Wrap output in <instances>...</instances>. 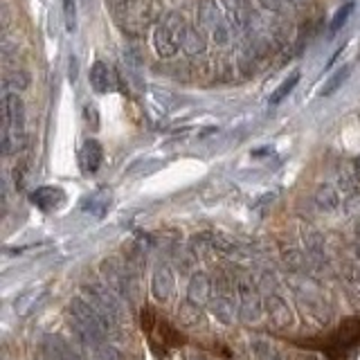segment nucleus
Wrapping results in <instances>:
<instances>
[{
	"label": "nucleus",
	"instance_id": "nucleus-1",
	"mask_svg": "<svg viewBox=\"0 0 360 360\" xmlns=\"http://www.w3.org/2000/svg\"><path fill=\"white\" fill-rule=\"evenodd\" d=\"M286 284H288L292 300H295V304L304 315H309V318L318 324H326L331 320V315H333L331 302L313 279H309L307 275H290Z\"/></svg>",
	"mask_w": 360,
	"mask_h": 360
},
{
	"label": "nucleus",
	"instance_id": "nucleus-2",
	"mask_svg": "<svg viewBox=\"0 0 360 360\" xmlns=\"http://www.w3.org/2000/svg\"><path fill=\"white\" fill-rule=\"evenodd\" d=\"M259 286L264 290V302H266V315L270 324L275 326V329H290L292 324H295V313H292V307L288 302V295L286 290L281 288L277 275L273 270H266L262 275V281H259Z\"/></svg>",
	"mask_w": 360,
	"mask_h": 360
},
{
	"label": "nucleus",
	"instance_id": "nucleus-3",
	"mask_svg": "<svg viewBox=\"0 0 360 360\" xmlns=\"http://www.w3.org/2000/svg\"><path fill=\"white\" fill-rule=\"evenodd\" d=\"M25 144V106L18 93H7L3 99V153L14 155Z\"/></svg>",
	"mask_w": 360,
	"mask_h": 360
},
{
	"label": "nucleus",
	"instance_id": "nucleus-4",
	"mask_svg": "<svg viewBox=\"0 0 360 360\" xmlns=\"http://www.w3.org/2000/svg\"><path fill=\"white\" fill-rule=\"evenodd\" d=\"M185 18L172 11V14H167L165 20L160 25L155 27V34H153V45H155V52L162 56V59H172V56L180 50V45H183V37H185Z\"/></svg>",
	"mask_w": 360,
	"mask_h": 360
},
{
	"label": "nucleus",
	"instance_id": "nucleus-5",
	"mask_svg": "<svg viewBox=\"0 0 360 360\" xmlns=\"http://www.w3.org/2000/svg\"><path fill=\"white\" fill-rule=\"evenodd\" d=\"M84 297L93 302L101 313L108 315V318L112 322H117L120 326L127 320L124 318V304H122L124 300L106 284V281H90V284H84Z\"/></svg>",
	"mask_w": 360,
	"mask_h": 360
},
{
	"label": "nucleus",
	"instance_id": "nucleus-6",
	"mask_svg": "<svg viewBox=\"0 0 360 360\" xmlns=\"http://www.w3.org/2000/svg\"><path fill=\"white\" fill-rule=\"evenodd\" d=\"M266 313L264 290L252 277H243L239 281V320L243 324H257Z\"/></svg>",
	"mask_w": 360,
	"mask_h": 360
},
{
	"label": "nucleus",
	"instance_id": "nucleus-7",
	"mask_svg": "<svg viewBox=\"0 0 360 360\" xmlns=\"http://www.w3.org/2000/svg\"><path fill=\"white\" fill-rule=\"evenodd\" d=\"M212 315L217 318V322L230 326L239 318V284L232 286L228 281H219L214 288V297L210 304Z\"/></svg>",
	"mask_w": 360,
	"mask_h": 360
},
{
	"label": "nucleus",
	"instance_id": "nucleus-8",
	"mask_svg": "<svg viewBox=\"0 0 360 360\" xmlns=\"http://www.w3.org/2000/svg\"><path fill=\"white\" fill-rule=\"evenodd\" d=\"M101 270V277H104L106 284L117 292L122 300H131L133 297V281L129 277V268L124 266L120 259L115 257H108L101 262L99 266Z\"/></svg>",
	"mask_w": 360,
	"mask_h": 360
},
{
	"label": "nucleus",
	"instance_id": "nucleus-9",
	"mask_svg": "<svg viewBox=\"0 0 360 360\" xmlns=\"http://www.w3.org/2000/svg\"><path fill=\"white\" fill-rule=\"evenodd\" d=\"M302 243H304V252H307L311 266L322 268V270L331 266V255H329V248H326L324 234L315 230L313 225H304L302 228Z\"/></svg>",
	"mask_w": 360,
	"mask_h": 360
},
{
	"label": "nucleus",
	"instance_id": "nucleus-10",
	"mask_svg": "<svg viewBox=\"0 0 360 360\" xmlns=\"http://www.w3.org/2000/svg\"><path fill=\"white\" fill-rule=\"evenodd\" d=\"M176 292V275L167 262H158L151 273V295L155 302L167 304Z\"/></svg>",
	"mask_w": 360,
	"mask_h": 360
},
{
	"label": "nucleus",
	"instance_id": "nucleus-11",
	"mask_svg": "<svg viewBox=\"0 0 360 360\" xmlns=\"http://www.w3.org/2000/svg\"><path fill=\"white\" fill-rule=\"evenodd\" d=\"M214 288H217V284H214L212 275L205 273V270H196V273H191V277L187 281V300H191L194 304H198V307L205 309L212 304Z\"/></svg>",
	"mask_w": 360,
	"mask_h": 360
},
{
	"label": "nucleus",
	"instance_id": "nucleus-12",
	"mask_svg": "<svg viewBox=\"0 0 360 360\" xmlns=\"http://www.w3.org/2000/svg\"><path fill=\"white\" fill-rule=\"evenodd\" d=\"M41 347H43L45 360H82V356L77 354V349L61 335H48Z\"/></svg>",
	"mask_w": 360,
	"mask_h": 360
},
{
	"label": "nucleus",
	"instance_id": "nucleus-13",
	"mask_svg": "<svg viewBox=\"0 0 360 360\" xmlns=\"http://www.w3.org/2000/svg\"><path fill=\"white\" fill-rule=\"evenodd\" d=\"M313 202H315V207H318L320 212H324V214H333V212L340 210V205H342L340 189H338L335 185L322 183L318 189H315Z\"/></svg>",
	"mask_w": 360,
	"mask_h": 360
},
{
	"label": "nucleus",
	"instance_id": "nucleus-14",
	"mask_svg": "<svg viewBox=\"0 0 360 360\" xmlns=\"http://www.w3.org/2000/svg\"><path fill=\"white\" fill-rule=\"evenodd\" d=\"M90 86H93L95 93L106 95L108 90L117 88V77L104 61H95L93 70H90Z\"/></svg>",
	"mask_w": 360,
	"mask_h": 360
},
{
	"label": "nucleus",
	"instance_id": "nucleus-15",
	"mask_svg": "<svg viewBox=\"0 0 360 360\" xmlns=\"http://www.w3.org/2000/svg\"><path fill=\"white\" fill-rule=\"evenodd\" d=\"M65 200L63 189L59 187H39L37 191H32V202L43 212H52Z\"/></svg>",
	"mask_w": 360,
	"mask_h": 360
},
{
	"label": "nucleus",
	"instance_id": "nucleus-16",
	"mask_svg": "<svg viewBox=\"0 0 360 360\" xmlns=\"http://www.w3.org/2000/svg\"><path fill=\"white\" fill-rule=\"evenodd\" d=\"M79 160H82V167H84L86 174H95L101 167V162H104V149H101V144L97 140H88L84 144Z\"/></svg>",
	"mask_w": 360,
	"mask_h": 360
},
{
	"label": "nucleus",
	"instance_id": "nucleus-17",
	"mask_svg": "<svg viewBox=\"0 0 360 360\" xmlns=\"http://www.w3.org/2000/svg\"><path fill=\"white\" fill-rule=\"evenodd\" d=\"M108 205H110V191H108V189H97V191H93L90 196L84 198L82 210L88 212L90 217L101 219V217L106 214Z\"/></svg>",
	"mask_w": 360,
	"mask_h": 360
},
{
	"label": "nucleus",
	"instance_id": "nucleus-18",
	"mask_svg": "<svg viewBox=\"0 0 360 360\" xmlns=\"http://www.w3.org/2000/svg\"><path fill=\"white\" fill-rule=\"evenodd\" d=\"M178 322L183 326H200L202 322H205V309L198 307V304H194L191 300H185L183 304L178 307Z\"/></svg>",
	"mask_w": 360,
	"mask_h": 360
},
{
	"label": "nucleus",
	"instance_id": "nucleus-19",
	"mask_svg": "<svg viewBox=\"0 0 360 360\" xmlns=\"http://www.w3.org/2000/svg\"><path fill=\"white\" fill-rule=\"evenodd\" d=\"M281 259H284V266L288 268L290 275H307L309 273V257L307 252L302 250H286L284 255H281Z\"/></svg>",
	"mask_w": 360,
	"mask_h": 360
},
{
	"label": "nucleus",
	"instance_id": "nucleus-20",
	"mask_svg": "<svg viewBox=\"0 0 360 360\" xmlns=\"http://www.w3.org/2000/svg\"><path fill=\"white\" fill-rule=\"evenodd\" d=\"M205 48H207V43H205V39H202V34L196 27H187L185 37H183V50L189 56H196V54L205 52Z\"/></svg>",
	"mask_w": 360,
	"mask_h": 360
},
{
	"label": "nucleus",
	"instance_id": "nucleus-21",
	"mask_svg": "<svg viewBox=\"0 0 360 360\" xmlns=\"http://www.w3.org/2000/svg\"><path fill=\"white\" fill-rule=\"evenodd\" d=\"M349 75H352V65L338 68V70L324 82V86H322V90H320V95H322V97H331L338 88H342V84L349 79Z\"/></svg>",
	"mask_w": 360,
	"mask_h": 360
},
{
	"label": "nucleus",
	"instance_id": "nucleus-22",
	"mask_svg": "<svg viewBox=\"0 0 360 360\" xmlns=\"http://www.w3.org/2000/svg\"><path fill=\"white\" fill-rule=\"evenodd\" d=\"M202 27L207 30H214V34L219 32V11H217V5H212L210 0H205V3L200 5V14H198Z\"/></svg>",
	"mask_w": 360,
	"mask_h": 360
},
{
	"label": "nucleus",
	"instance_id": "nucleus-23",
	"mask_svg": "<svg viewBox=\"0 0 360 360\" xmlns=\"http://www.w3.org/2000/svg\"><path fill=\"white\" fill-rule=\"evenodd\" d=\"M297 84H300V70H295L288 79H284V82H281V86L275 90L273 97H270V104H279V101H284L292 93V90H295Z\"/></svg>",
	"mask_w": 360,
	"mask_h": 360
},
{
	"label": "nucleus",
	"instance_id": "nucleus-24",
	"mask_svg": "<svg viewBox=\"0 0 360 360\" xmlns=\"http://www.w3.org/2000/svg\"><path fill=\"white\" fill-rule=\"evenodd\" d=\"M250 347H252L255 360H279L277 349L270 345L268 340H264V338H257V340H252Z\"/></svg>",
	"mask_w": 360,
	"mask_h": 360
},
{
	"label": "nucleus",
	"instance_id": "nucleus-25",
	"mask_svg": "<svg viewBox=\"0 0 360 360\" xmlns=\"http://www.w3.org/2000/svg\"><path fill=\"white\" fill-rule=\"evenodd\" d=\"M90 354L95 356V360H122V354H120V349L112 345L110 340L106 342H99L97 347L90 349Z\"/></svg>",
	"mask_w": 360,
	"mask_h": 360
},
{
	"label": "nucleus",
	"instance_id": "nucleus-26",
	"mask_svg": "<svg viewBox=\"0 0 360 360\" xmlns=\"http://www.w3.org/2000/svg\"><path fill=\"white\" fill-rule=\"evenodd\" d=\"M352 11H354V0H349V3H345L340 9L335 11V16L331 18V25H329V32L331 34H335L338 30H340L345 22H347V18L352 16Z\"/></svg>",
	"mask_w": 360,
	"mask_h": 360
},
{
	"label": "nucleus",
	"instance_id": "nucleus-27",
	"mask_svg": "<svg viewBox=\"0 0 360 360\" xmlns=\"http://www.w3.org/2000/svg\"><path fill=\"white\" fill-rule=\"evenodd\" d=\"M358 180H356V176H349V174H342L340 178H338V189H340V194L347 198V196H352V194H356L358 191Z\"/></svg>",
	"mask_w": 360,
	"mask_h": 360
},
{
	"label": "nucleus",
	"instance_id": "nucleus-28",
	"mask_svg": "<svg viewBox=\"0 0 360 360\" xmlns=\"http://www.w3.org/2000/svg\"><path fill=\"white\" fill-rule=\"evenodd\" d=\"M63 18H65V30L75 32L77 30V3L75 0H63Z\"/></svg>",
	"mask_w": 360,
	"mask_h": 360
},
{
	"label": "nucleus",
	"instance_id": "nucleus-29",
	"mask_svg": "<svg viewBox=\"0 0 360 360\" xmlns=\"http://www.w3.org/2000/svg\"><path fill=\"white\" fill-rule=\"evenodd\" d=\"M7 88L16 90V93H22L27 86H30V75L27 72H14L11 77H7Z\"/></svg>",
	"mask_w": 360,
	"mask_h": 360
},
{
	"label": "nucleus",
	"instance_id": "nucleus-30",
	"mask_svg": "<svg viewBox=\"0 0 360 360\" xmlns=\"http://www.w3.org/2000/svg\"><path fill=\"white\" fill-rule=\"evenodd\" d=\"M342 212H345V217H356V214H360V191H356V194L347 196L342 200Z\"/></svg>",
	"mask_w": 360,
	"mask_h": 360
},
{
	"label": "nucleus",
	"instance_id": "nucleus-31",
	"mask_svg": "<svg viewBox=\"0 0 360 360\" xmlns=\"http://www.w3.org/2000/svg\"><path fill=\"white\" fill-rule=\"evenodd\" d=\"M84 117H86V124L90 127V131H97V129H99V112H97V106L86 104V108H84Z\"/></svg>",
	"mask_w": 360,
	"mask_h": 360
},
{
	"label": "nucleus",
	"instance_id": "nucleus-32",
	"mask_svg": "<svg viewBox=\"0 0 360 360\" xmlns=\"http://www.w3.org/2000/svg\"><path fill=\"white\" fill-rule=\"evenodd\" d=\"M77 72H79V63H77V56H70V82H77Z\"/></svg>",
	"mask_w": 360,
	"mask_h": 360
},
{
	"label": "nucleus",
	"instance_id": "nucleus-33",
	"mask_svg": "<svg viewBox=\"0 0 360 360\" xmlns=\"http://www.w3.org/2000/svg\"><path fill=\"white\" fill-rule=\"evenodd\" d=\"M110 3H112V7H129V5H133L135 3V0H110Z\"/></svg>",
	"mask_w": 360,
	"mask_h": 360
},
{
	"label": "nucleus",
	"instance_id": "nucleus-34",
	"mask_svg": "<svg viewBox=\"0 0 360 360\" xmlns=\"http://www.w3.org/2000/svg\"><path fill=\"white\" fill-rule=\"evenodd\" d=\"M354 176H356V180L360 183V155L354 160Z\"/></svg>",
	"mask_w": 360,
	"mask_h": 360
},
{
	"label": "nucleus",
	"instance_id": "nucleus-35",
	"mask_svg": "<svg viewBox=\"0 0 360 360\" xmlns=\"http://www.w3.org/2000/svg\"><path fill=\"white\" fill-rule=\"evenodd\" d=\"M356 266H358V281H360V239L356 243Z\"/></svg>",
	"mask_w": 360,
	"mask_h": 360
},
{
	"label": "nucleus",
	"instance_id": "nucleus-36",
	"mask_svg": "<svg viewBox=\"0 0 360 360\" xmlns=\"http://www.w3.org/2000/svg\"><path fill=\"white\" fill-rule=\"evenodd\" d=\"M187 360H205V358H202V356H198V358H196V356H189Z\"/></svg>",
	"mask_w": 360,
	"mask_h": 360
}]
</instances>
